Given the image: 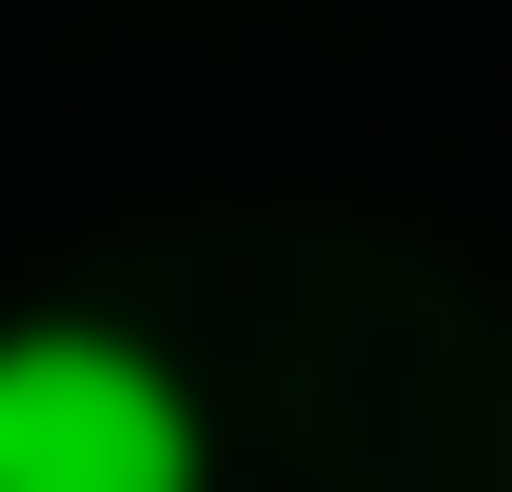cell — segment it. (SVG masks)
<instances>
[{"label": "cell", "instance_id": "obj_1", "mask_svg": "<svg viewBox=\"0 0 512 492\" xmlns=\"http://www.w3.org/2000/svg\"><path fill=\"white\" fill-rule=\"evenodd\" d=\"M197 473H217V433L158 335H119V315L0 335V492H197Z\"/></svg>", "mask_w": 512, "mask_h": 492}]
</instances>
